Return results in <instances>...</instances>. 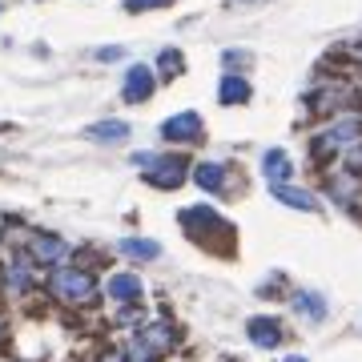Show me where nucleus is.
Wrapping results in <instances>:
<instances>
[{
  "label": "nucleus",
  "instance_id": "obj_22",
  "mask_svg": "<svg viewBox=\"0 0 362 362\" xmlns=\"http://www.w3.org/2000/svg\"><path fill=\"white\" fill-rule=\"evenodd\" d=\"M125 49H117V45H109V49H97V61H117Z\"/></svg>",
  "mask_w": 362,
  "mask_h": 362
},
{
  "label": "nucleus",
  "instance_id": "obj_12",
  "mask_svg": "<svg viewBox=\"0 0 362 362\" xmlns=\"http://www.w3.org/2000/svg\"><path fill=\"white\" fill-rule=\"evenodd\" d=\"M262 173L270 177V185H282V181H290V173H294V161H290L286 149H266V157H262Z\"/></svg>",
  "mask_w": 362,
  "mask_h": 362
},
{
  "label": "nucleus",
  "instance_id": "obj_9",
  "mask_svg": "<svg viewBox=\"0 0 362 362\" xmlns=\"http://www.w3.org/2000/svg\"><path fill=\"white\" fill-rule=\"evenodd\" d=\"M153 89H157V77H153V69H145V65H133L129 73H125V101L129 105H141V101H149L153 97Z\"/></svg>",
  "mask_w": 362,
  "mask_h": 362
},
{
  "label": "nucleus",
  "instance_id": "obj_13",
  "mask_svg": "<svg viewBox=\"0 0 362 362\" xmlns=\"http://www.w3.org/2000/svg\"><path fill=\"white\" fill-rule=\"evenodd\" d=\"M290 306H294L306 322H322V318H326V298L314 294V290H298V294L290 298Z\"/></svg>",
  "mask_w": 362,
  "mask_h": 362
},
{
  "label": "nucleus",
  "instance_id": "obj_11",
  "mask_svg": "<svg viewBox=\"0 0 362 362\" xmlns=\"http://www.w3.org/2000/svg\"><path fill=\"white\" fill-rule=\"evenodd\" d=\"M270 194L278 197L282 206L302 209V214H314V209H318V197L306 194V189H298V185H290V181H282V185H270Z\"/></svg>",
  "mask_w": 362,
  "mask_h": 362
},
{
  "label": "nucleus",
  "instance_id": "obj_24",
  "mask_svg": "<svg viewBox=\"0 0 362 362\" xmlns=\"http://www.w3.org/2000/svg\"><path fill=\"white\" fill-rule=\"evenodd\" d=\"M233 4H258V0H233Z\"/></svg>",
  "mask_w": 362,
  "mask_h": 362
},
{
  "label": "nucleus",
  "instance_id": "obj_1",
  "mask_svg": "<svg viewBox=\"0 0 362 362\" xmlns=\"http://www.w3.org/2000/svg\"><path fill=\"white\" fill-rule=\"evenodd\" d=\"M49 294L69 302V306H93L97 294H101V286L93 278L89 270H77V266H57L49 274Z\"/></svg>",
  "mask_w": 362,
  "mask_h": 362
},
{
  "label": "nucleus",
  "instance_id": "obj_23",
  "mask_svg": "<svg viewBox=\"0 0 362 362\" xmlns=\"http://www.w3.org/2000/svg\"><path fill=\"white\" fill-rule=\"evenodd\" d=\"M282 362H306V358H302V354H290V358H282Z\"/></svg>",
  "mask_w": 362,
  "mask_h": 362
},
{
  "label": "nucleus",
  "instance_id": "obj_3",
  "mask_svg": "<svg viewBox=\"0 0 362 362\" xmlns=\"http://www.w3.org/2000/svg\"><path fill=\"white\" fill-rule=\"evenodd\" d=\"M173 342H177V330H173L169 322H149V326H141V330H137L129 354L137 362H157L161 354H169V350H173Z\"/></svg>",
  "mask_w": 362,
  "mask_h": 362
},
{
  "label": "nucleus",
  "instance_id": "obj_4",
  "mask_svg": "<svg viewBox=\"0 0 362 362\" xmlns=\"http://www.w3.org/2000/svg\"><path fill=\"white\" fill-rule=\"evenodd\" d=\"M133 161L137 165H153L145 173V181L149 185H161V189H177L181 181H185V169H189L181 157H157V153H137Z\"/></svg>",
  "mask_w": 362,
  "mask_h": 362
},
{
  "label": "nucleus",
  "instance_id": "obj_15",
  "mask_svg": "<svg viewBox=\"0 0 362 362\" xmlns=\"http://www.w3.org/2000/svg\"><path fill=\"white\" fill-rule=\"evenodd\" d=\"M194 181L206 189V194H221V189H226V165L202 161V165H194Z\"/></svg>",
  "mask_w": 362,
  "mask_h": 362
},
{
  "label": "nucleus",
  "instance_id": "obj_6",
  "mask_svg": "<svg viewBox=\"0 0 362 362\" xmlns=\"http://www.w3.org/2000/svg\"><path fill=\"white\" fill-rule=\"evenodd\" d=\"M161 137L173 145H185V141H202V117L197 113H177L169 117L165 125H161Z\"/></svg>",
  "mask_w": 362,
  "mask_h": 362
},
{
  "label": "nucleus",
  "instance_id": "obj_20",
  "mask_svg": "<svg viewBox=\"0 0 362 362\" xmlns=\"http://www.w3.org/2000/svg\"><path fill=\"white\" fill-rule=\"evenodd\" d=\"M346 169L350 173H362V141H354L346 149Z\"/></svg>",
  "mask_w": 362,
  "mask_h": 362
},
{
  "label": "nucleus",
  "instance_id": "obj_10",
  "mask_svg": "<svg viewBox=\"0 0 362 362\" xmlns=\"http://www.w3.org/2000/svg\"><path fill=\"white\" fill-rule=\"evenodd\" d=\"M246 334H250V342H254V346L274 350L286 338V330H282V322H278V318H250Z\"/></svg>",
  "mask_w": 362,
  "mask_h": 362
},
{
  "label": "nucleus",
  "instance_id": "obj_18",
  "mask_svg": "<svg viewBox=\"0 0 362 362\" xmlns=\"http://www.w3.org/2000/svg\"><path fill=\"white\" fill-rule=\"evenodd\" d=\"M157 69H161V77H177L181 69H185V61H181L177 49H165L161 57H157Z\"/></svg>",
  "mask_w": 362,
  "mask_h": 362
},
{
  "label": "nucleus",
  "instance_id": "obj_7",
  "mask_svg": "<svg viewBox=\"0 0 362 362\" xmlns=\"http://www.w3.org/2000/svg\"><path fill=\"white\" fill-rule=\"evenodd\" d=\"M28 254H33V262H40V266H57V262H65L69 242L65 238H52V233H33Z\"/></svg>",
  "mask_w": 362,
  "mask_h": 362
},
{
  "label": "nucleus",
  "instance_id": "obj_16",
  "mask_svg": "<svg viewBox=\"0 0 362 362\" xmlns=\"http://www.w3.org/2000/svg\"><path fill=\"white\" fill-rule=\"evenodd\" d=\"M89 137L101 145H117L129 137V125L125 121H97V125H89Z\"/></svg>",
  "mask_w": 362,
  "mask_h": 362
},
{
  "label": "nucleus",
  "instance_id": "obj_19",
  "mask_svg": "<svg viewBox=\"0 0 362 362\" xmlns=\"http://www.w3.org/2000/svg\"><path fill=\"white\" fill-rule=\"evenodd\" d=\"M169 0H125V13H149V8H165Z\"/></svg>",
  "mask_w": 362,
  "mask_h": 362
},
{
  "label": "nucleus",
  "instance_id": "obj_5",
  "mask_svg": "<svg viewBox=\"0 0 362 362\" xmlns=\"http://www.w3.org/2000/svg\"><path fill=\"white\" fill-rule=\"evenodd\" d=\"M181 226H185V233H189V238H197V242H206L209 233H226V238L233 233L230 221L218 218V209H209V206L181 209Z\"/></svg>",
  "mask_w": 362,
  "mask_h": 362
},
{
  "label": "nucleus",
  "instance_id": "obj_21",
  "mask_svg": "<svg viewBox=\"0 0 362 362\" xmlns=\"http://www.w3.org/2000/svg\"><path fill=\"white\" fill-rule=\"evenodd\" d=\"M221 61H226V69H233V65H246V61H250V52H242V49H230L226 57H221Z\"/></svg>",
  "mask_w": 362,
  "mask_h": 362
},
{
  "label": "nucleus",
  "instance_id": "obj_8",
  "mask_svg": "<svg viewBox=\"0 0 362 362\" xmlns=\"http://www.w3.org/2000/svg\"><path fill=\"white\" fill-rule=\"evenodd\" d=\"M105 294L113 298V302H121V306H137L145 298V286L137 274H113L109 282H105Z\"/></svg>",
  "mask_w": 362,
  "mask_h": 362
},
{
  "label": "nucleus",
  "instance_id": "obj_2",
  "mask_svg": "<svg viewBox=\"0 0 362 362\" xmlns=\"http://www.w3.org/2000/svg\"><path fill=\"white\" fill-rule=\"evenodd\" d=\"M354 141H362V121H358V117H342L338 125L322 129L310 141V157H314V161H326V157H334V153H346Z\"/></svg>",
  "mask_w": 362,
  "mask_h": 362
},
{
  "label": "nucleus",
  "instance_id": "obj_14",
  "mask_svg": "<svg viewBox=\"0 0 362 362\" xmlns=\"http://www.w3.org/2000/svg\"><path fill=\"white\" fill-rule=\"evenodd\" d=\"M250 81L246 77H238V73H226L221 77V85H218V101L221 105H246L250 101Z\"/></svg>",
  "mask_w": 362,
  "mask_h": 362
},
{
  "label": "nucleus",
  "instance_id": "obj_17",
  "mask_svg": "<svg viewBox=\"0 0 362 362\" xmlns=\"http://www.w3.org/2000/svg\"><path fill=\"white\" fill-rule=\"evenodd\" d=\"M121 254L125 258H137V262H153V258H161V246L149 242V238H125L121 242Z\"/></svg>",
  "mask_w": 362,
  "mask_h": 362
}]
</instances>
